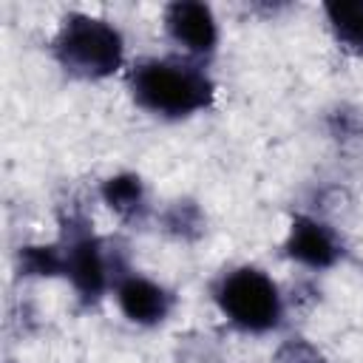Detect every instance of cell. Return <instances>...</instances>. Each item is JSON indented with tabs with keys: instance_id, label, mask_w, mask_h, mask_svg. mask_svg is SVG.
I'll return each instance as SVG.
<instances>
[{
	"instance_id": "8fae6325",
	"label": "cell",
	"mask_w": 363,
	"mask_h": 363,
	"mask_svg": "<svg viewBox=\"0 0 363 363\" xmlns=\"http://www.w3.org/2000/svg\"><path fill=\"white\" fill-rule=\"evenodd\" d=\"M162 224L167 233H173L176 238H199L204 233V216L199 210V204L193 201H173L164 216H162Z\"/></svg>"
},
{
	"instance_id": "7c38bea8",
	"label": "cell",
	"mask_w": 363,
	"mask_h": 363,
	"mask_svg": "<svg viewBox=\"0 0 363 363\" xmlns=\"http://www.w3.org/2000/svg\"><path fill=\"white\" fill-rule=\"evenodd\" d=\"M272 363H326L323 352L306 340V337H286L275 354H272Z\"/></svg>"
},
{
	"instance_id": "9c48e42d",
	"label": "cell",
	"mask_w": 363,
	"mask_h": 363,
	"mask_svg": "<svg viewBox=\"0 0 363 363\" xmlns=\"http://www.w3.org/2000/svg\"><path fill=\"white\" fill-rule=\"evenodd\" d=\"M323 14L335 43L354 57H363V0H332L323 3Z\"/></svg>"
},
{
	"instance_id": "5b68a950",
	"label": "cell",
	"mask_w": 363,
	"mask_h": 363,
	"mask_svg": "<svg viewBox=\"0 0 363 363\" xmlns=\"http://www.w3.org/2000/svg\"><path fill=\"white\" fill-rule=\"evenodd\" d=\"M164 37L179 48V54L193 60H210L218 51V20L216 11L201 0H176L162 11Z\"/></svg>"
},
{
	"instance_id": "8992f818",
	"label": "cell",
	"mask_w": 363,
	"mask_h": 363,
	"mask_svg": "<svg viewBox=\"0 0 363 363\" xmlns=\"http://www.w3.org/2000/svg\"><path fill=\"white\" fill-rule=\"evenodd\" d=\"M111 292H113V301H116L122 318L142 329L162 326L173 315V306H176V295L164 284H159L130 267H125L116 275Z\"/></svg>"
},
{
	"instance_id": "ba28073f",
	"label": "cell",
	"mask_w": 363,
	"mask_h": 363,
	"mask_svg": "<svg viewBox=\"0 0 363 363\" xmlns=\"http://www.w3.org/2000/svg\"><path fill=\"white\" fill-rule=\"evenodd\" d=\"M99 199L122 221H145V216L150 213L147 187H145L142 176L130 173V170H122V173H113V176L102 179Z\"/></svg>"
},
{
	"instance_id": "7a4b0ae2",
	"label": "cell",
	"mask_w": 363,
	"mask_h": 363,
	"mask_svg": "<svg viewBox=\"0 0 363 363\" xmlns=\"http://www.w3.org/2000/svg\"><path fill=\"white\" fill-rule=\"evenodd\" d=\"M51 57L68 77L99 82L125 65V37L119 26L105 17L68 11L51 40Z\"/></svg>"
},
{
	"instance_id": "3957f363",
	"label": "cell",
	"mask_w": 363,
	"mask_h": 363,
	"mask_svg": "<svg viewBox=\"0 0 363 363\" xmlns=\"http://www.w3.org/2000/svg\"><path fill=\"white\" fill-rule=\"evenodd\" d=\"M221 318L244 335H269L284 323L286 303L269 272L252 264L224 269L210 286Z\"/></svg>"
},
{
	"instance_id": "52a82bcc",
	"label": "cell",
	"mask_w": 363,
	"mask_h": 363,
	"mask_svg": "<svg viewBox=\"0 0 363 363\" xmlns=\"http://www.w3.org/2000/svg\"><path fill=\"white\" fill-rule=\"evenodd\" d=\"M284 255L306 269H332L343 261L346 244L340 233L309 213H295L284 238Z\"/></svg>"
},
{
	"instance_id": "277c9868",
	"label": "cell",
	"mask_w": 363,
	"mask_h": 363,
	"mask_svg": "<svg viewBox=\"0 0 363 363\" xmlns=\"http://www.w3.org/2000/svg\"><path fill=\"white\" fill-rule=\"evenodd\" d=\"M60 250H62V278L74 286L77 298L85 306L99 303L111 289L116 275L125 269L108 250V244L94 233V224L85 216H65L60 224Z\"/></svg>"
},
{
	"instance_id": "30bf717a",
	"label": "cell",
	"mask_w": 363,
	"mask_h": 363,
	"mask_svg": "<svg viewBox=\"0 0 363 363\" xmlns=\"http://www.w3.org/2000/svg\"><path fill=\"white\" fill-rule=\"evenodd\" d=\"M17 269L23 278H62V250L51 244H26L17 252Z\"/></svg>"
},
{
	"instance_id": "6da1fadb",
	"label": "cell",
	"mask_w": 363,
	"mask_h": 363,
	"mask_svg": "<svg viewBox=\"0 0 363 363\" xmlns=\"http://www.w3.org/2000/svg\"><path fill=\"white\" fill-rule=\"evenodd\" d=\"M128 91L136 108L167 122L204 113L216 102V79L207 65L184 54L136 60L128 68Z\"/></svg>"
}]
</instances>
